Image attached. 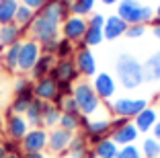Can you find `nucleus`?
<instances>
[{
	"instance_id": "f257e3e1",
	"label": "nucleus",
	"mask_w": 160,
	"mask_h": 158,
	"mask_svg": "<svg viewBox=\"0 0 160 158\" xmlns=\"http://www.w3.org/2000/svg\"><path fill=\"white\" fill-rule=\"evenodd\" d=\"M115 80L125 90H136L144 84V66L133 54L123 51L115 60Z\"/></svg>"
},
{
	"instance_id": "f03ea898",
	"label": "nucleus",
	"mask_w": 160,
	"mask_h": 158,
	"mask_svg": "<svg viewBox=\"0 0 160 158\" xmlns=\"http://www.w3.org/2000/svg\"><path fill=\"white\" fill-rule=\"evenodd\" d=\"M72 97H74L76 105H78V109H80V115L97 117V113L103 111V101L99 99V94L94 93L90 80H78V82L74 84Z\"/></svg>"
},
{
	"instance_id": "7ed1b4c3",
	"label": "nucleus",
	"mask_w": 160,
	"mask_h": 158,
	"mask_svg": "<svg viewBox=\"0 0 160 158\" xmlns=\"http://www.w3.org/2000/svg\"><path fill=\"white\" fill-rule=\"evenodd\" d=\"M115 14L121 17L127 25H150L154 19V8L144 4L142 0H121Z\"/></svg>"
},
{
	"instance_id": "20e7f679",
	"label": "nucleus",
	"mask_w": 160,
	"mask_h": 158,
	"mask_svg": "<svg viewBox=\"0 0 160 158\" xmlns=\"http://www.w3.org/2000/svg\"><path fill=\"white\" fill-rule=\"evenodd\" d=\"M150 103L144 97H117L111 103H107V111L113 117H125V119L133 121Z\"/></svg>"
},
{
	"instance_id": "39448f33",
	"label": "nucleus",
	"mask_w": 160,
	"mask_h": 158,
	"mask_svg": "<svg viewBox=\"0 0 160 158\" xmlns=\"http://www.w3.org/2000/svg\"><path fill=\"white\" fill-rule=\"evenodd\" d=\"M39 56H41V43H37L31 37H25L19 49V74H31Z\"/></svg>"
},
{
	"instance_id": "423d86ee",
	"label": "nucleus",
	"mask_w": 160,
	"mask_h": 158,
	"mask_svg": "<svg viewBox=\"0 0 160 158\" xmlns=\"http://www.w3.org/2000/svg\"><path fill=\"white\" fill-rule=\"evenodd\" d=\"M74 64H76V68H78L80 76H82L84 80H88V78L92 80L94 76H97V58H94L92 49H90V47H86L82 41L76 43Z\"/></svg>"
},
{
	"instance_id": "0eeeda50",
	"label": "nucleus",
	"mask_w": 160,
	"mask_h": 158,
	"mask_svg": "<svg viewBox=\"0 0 160 158\" xmlns=\"http://www.w3.org/2000/svg\"><path fill=\"white\" fill-rule=\"evenodd\" d=\"M72 138H74V134L62 130L60 125L53 127V130H47V154H53V156L68 154Z\"/></svg>"
},
{
	"instance_id": "6e6552de",
	"label": "nucleus",
	"mask_w": 160,
	"mask_h": 158,
	"mask_svg": "<svg viewBox=\"0 0 160 158\" xmlns=\"http://www.w3.org/2000/svg\"><path fill=\"white\" fill-rule=\"evenodd\" d=\"M90 84H92L94 93L99 94V99L103 103H111L115 99V93H117V80H115L113 74H109V72H97V76L90 80Z\"/></svg>"
},
{
	"instance_id": "1a4fd4ad",
	"label": "nucleus",
	"mask_w": 160,
	"mask_h": 158,
	"mask_svg": "<svg viewBox=\"0 0 160 158\" xmlns=\"http://www.w3.org/2000/svg\"><path fill=\"white\" fill-rule=\"evenodd\" d=\"M86 29H88V21L86 17H78V14H70L64 23H62V37L68 39L72 43H80L84 37Z\"/></svg>"
},
{
	"instance_id": "9d476101",
	"label": "nucleus",
	"mask_w": 160,
	"mask_h": 158,
	"mask_svg": "<svg viewBox=\"0 0 160 158\" xmlns=\"http://www.w3.org/2000/svg\"><path fill=\"white\" fill-rule=\"evenodd\" d=\"M82 134L88 138V144L92 148L97 142H101L103 138H109L111 135V117H90L88 125L82 130Z\"/></svg>"
},
{
	"instance_id": "9b49d317",
	"label": "nucleus",
	"mask_w": 160,
	"mask_h": 158,
	"mask_svg": "<svg viewBox=\"0 0 160 158\" xmlns=\"http://www.w3.org/2000/svg\"><path fill=\"white\" fill-rule=\"evenodd\" d=\"M49 76L58 84H76L80 78V72L74 64V58H72V60H58L52 72H49Z\"/></svg>"
},
{
	"instance_id": "f8f14e48",
	"label": "nucleus",
	"mask_w": 160,
	"mask_h": 158,
	"mask_svg": "<svg viewBox=\"0 0 160 158\" xmlns=\"http://www.w3.org/2000/svg\"><path fill=\"white\" fill-rule=\"evenodd\" d=\"M23 152H45L47 150V130L45 127H31L21 140Z\"/></svg>"
},
{
	"instance_id": "ddd939ff",
	"label": "nucleus",
	"mask_w": 160,
	"mask_h": 158,
	"mask_svg": "<svg viewBox=\"0 0 160 158\" xmlns=\"http://www.w3.org/2000/svg\"><path fill=\"white\" fill-rule=\"evenodd\" d=\"M31 130L25 119V115H17V113H6V123H4V131L6 138L14 140V142H21V140L27 135V131Z\"/></svg>"
},
{
	"instance_id": "4468645a",
	"label": "nucleus",
	"mask_w": 160,
	"mask_h": 158,
	"mask_svg": "<svg viewBox=\"0 0 160 158\" xmlns=\"http://www.w3.org/2000/svg\"><path fill=\"white\" fill-rule=\"evenodd\" d=\"M58 90H60V84H58L52 76L39 78V80H35V84H33L35 99H39V101H43V103H52L53 99H56Z\"/></svg>"
},
{
	"instance_id": "2eb2a0df",
	"label": "nucleus",
	"mask_w": 160,
	"mask_h": 158,
	"mask_svg": "<svg viewBox=\"0 0 160 158\" xmlns=\"http://www.w3.org/2000/svg\"><path fill=\"white\" fill-rule=\"evenodd\" d=\"M160 119V113L156 107H152V105H148L144 111L140 113V115L133 119V125L138 127V131H140L142 135H150L152 127L156 125V121Z\"/></svg>"
},
{
	"instance_id": "dca6fc26",
	"label": "nucleus",
	"mask_w": 160,
	"mask_h": 158,
	"mask_svg": "<svg viewBox=\"0 0 160 158\" xmlns=\"http://www.w3.org/2000/svg\"><path fill=\"white\" fill-rule=\"evenodd\" d=\"M127 27H129V25H127L121 17L109 14L107 21H105V27H103V35H105L107 41H115V39H119V37H125Z\"/></svg>"
},
{
	"instance_id": "f3484780",
	"label": "nucleus",
	"mask_w": 160,
	"mask_h": 158,
	"mask_svg": "<svg viewBox=\"0 0 160 158\" xmlns=\"http://www.w3.org/2000/svg\"><path fill=\"white\" fill-rule=\"evenodd\" d=\"M140 131H138V127L133 125V121H127L123 127H119V130H113L111 131V140H113L117 146H127V144H136L138 140H140Z\"/></svg>"
},
{
	"instance_id": "a211bd4d",
	"label": "nucleus",
	"mask_w": 160,
	"mask_h": 158,
	"mask_svg": "<svg viewBox=\"0 0 160 158\" xmlns=\"http://www.w3.org/2000/svg\"><path fill=\"white\" fill-rule=\"evenodd\" d=\"M19 49L21 43H14L10 47H2L0 51V64L6 74H17L19 72Z\"/></svg>"
},
{
	"instance_id": "6ab92c4d",
	"label": "nucleus",
	"mask_w": 160,
	"mask_h": 158,
	"mask_svg": "<svg viewBox=\"0 0 160 158\" xmlns=\"http://www.w3.org/2000/svg\"><path fill=\"white\" fill-rule=\"evenodd\" d=\"M27 33L14 23H8V25H2L0 27V47H10L14 43H21L25 39Z\"/></svg>"
},
{
	"instance_id": "aec40b11",
	"label": "nucleus",
	"mask_w": 160,
	"mask_h": 158,
	"mask_svg": "<svg viewBox=\"0 0 160 158\" xmlns=\"http://www.w3.org/2000/svg\"><path fill=\"white\" fill-rule=\"evenodd\" d=\"M56 56H52V54H41L37 60V64L33 66V70H31V80H39V78H45V76H49V72H52V68L56 66Z\"/></svg>"
},
{
	"instance_id": "412c9836",
	"label": "nucleus",
	"mask_w": 160,
	"mask_h": 158,
	"mask_svg": "<svg viewBox=\"0 0 160 158\" xmlns=\"http://www.w3.org/2000/svg\"><path fill=\"white\" fill-rule=\"evenodd\" d=\"M144 66V82H158L160 80V49L150 54L146 62H142Z\"/></svg>"
},
{
	"instance_id": "4be33fe9",
	"label": "nucleus",
	"mask_w": 160,
	"mask_h": 158,
	"mask_svg": "<svg viewBox=\"0 0 160 158\" xmlns=\"http://www.w3.org/2000/svg\"><path fill=\"white\" fill-rule=\"evenodd\" d=\"M33 99H35V93H33V89H27V90H23V93H17V94H14V99H12V103H10V109H8V113L25 115Z\"/></svg>"
},
{
	"instance_id": "5701e85b",
	"label": "nucleus",
	"mask_w": 160,
	"mask_h": 158,
	"mask_svg": "<svg viewBox=\"0 0 160 158\" xmlns=\"http://www.w3.org/2000/svg\"><path fill=\"white\" fill-rule=\"evenodd\" d=\"M88 150H90L88 138H86L82 131H76L74 138H72V142H70V148H68V156L70 158H82Z\"/></svg>"
},
{
	"instance_id": "b1692460",
	"label": "nucleus",
	"mask_w": 160,
	"mask_h": 158,
	"mask_svg": "<svg viewBox=\"0 0 160 158\" xmlns=\"http://www.w3.org/2000/svg\"><path fill=\"white\" fill-rule=\"evenodd\" d=\"M92 152H94L97 158H117L119 146L115 144L113 140H111V135H109V138H103L101 142H97V144L92 146Z\"/></svg>"
},
{
	"instance_id": "393cba45",
	"label": "nucleus",
	"mask_w": 160,
	"mask_h": 158,
	"mask_svg": "<svg viewBox=\"0 0 160 158\" xmlns=\"http://www.w3.org/2000/svg\"><path fill=\"white\" fill-rule=\"evenodd\" d=\"M25 119H27L29 127H43V101L33 99L25 113Z\"/></svg>"
},
{
	"instance_id": "a878e982",
	"label": "nucleus",
	"mask_w": 160,
	"mask_h": 158,
	"mask_svg": "<svg viewBox=\"0 0 160 158\" xmlns=\"http://www.w3.org/2000/svg\"><path fill=\"white\" fill-rule=\"evenodd\" d=\"M60 117H62V111H60L58 105H53V103H43V127H45V130L58 127Z\"/></svg>"
},
{
	"instance_id": "bb28decb",
	"label": "nucleus",
	"mask_w": 160,
	"mask_h": 158,
	"mask_svg": "<svg viewBox=\"0 0 160 158\" xmlns=\"http://www.w3.org/2000/svg\"><path fill=\"white\" fill-rule=\"evenodd\" d=\"M35 14H37L35 10H31L29 6H25V4L19 2V8H17V14H14V25H19V27L27 33L29 27H31V23L35 21Z\"/></svg>"
},
{
	"instance_id": "cd10ccee",
	"label": "nucleus",
	"mask_w": 160,
	"mask_h": 158,
	"mask_svg": "<svg viewBox=\"0 0 160 158\" xmlns=\"http://www.w3.org/2000/svg\"><path fill=\"white\" fill-rule=\"evenodd\" d=\"M140 150L144 158H160V142L156 138H152V135H144Z\"/></svg>"
},
{
	"instance_id": "c85d7f7f",
	"label": "nucleus",
	"mask_w": 160,
	"mask_h": 158,
	"mask_svg": "<svg viewBox=\"0 0 160 158\" xmlns=\"http://www.w3.org/2000/svg\"><path fill=\"white\" fill-rule=\"evenodd\" d=\"M76 54V43L68 41V39L60 37V41H58V49H56V60H72Z\"/></svg>"
},
{
	"instance_id": "c756f323",
	"label": "nucleus",
	"mask_w": 160,
	"mask_h": 158,
	"mask_svg": "<svg viewBox=\"0 0 160 158\" xmlns=\"http://www.w3.org/2000/svg\"><path fill=\"white\" fill-rule=\"evenodd\" d=\"M94 4H97V0H72V14L88 19L94 13Z\"/></svg>"
},
{
	"instance_id": "7c9ffc66",
	"label": "nucleus",
	"mask_w": 160,
	"mask_h": 158,
	"mask_svg": "<svg viewBox=\"0 0 160 158\" xmlns=\"http://www.w3.org/2000/svg\"><path fill=\"white\" fill-rule=\"evenodd\" d=\"M17 8H19V2H0V27L14 23Z\"/></svg>"
},
{
	"instance_id": "2f4dec72",
	"label": "nucleus",
	"mask_w": 160,
	"mask_h": 158,
	"mask_svg": "<svg viewBox=\"0 0 160 158\" xmlns=\"http://www.w3.org/2000/svg\"><path fill=\"white\" fill-rule=\"evenodd\" d=\"M105 41V35H103V29H97V27H88L82 37V43L86 47H97Z\"/></svg>"
},
{
	"instance_id": "473e14b6",
	"label": "nucleus",
	"mask_w": 160,
	"mask_h": 158,
	"mask_svg": "<svg viewBox=\"0 0 160 158\" xmlns=\"http://www.w3.org/2000/svg\"><path fill=\"white\" fill-rule=\"evenodd\" d=\"M58 125H60L62 130H66V131H72V134H76V131L80 130V115H70V113H62L60 123H58Z\"/></svg>"
},
{
	"instance_id": "72a5a7b5",
	"label": "nucleus",
	"mask_w": 160,
	"mask_h": 158,
	"mask_svg": "<svg viewBox=\"0 0 160 158\" xmlns=\"http://www.w3.org/2000/svg\"><path fill=\"white\" fill-rule=\"evenodd\" d=\"M117 158H144V156H142V150L138 144H127V146H119Z\"/></svg>"
},
{
	"instance_id": "f704fd0d",
	"label": "nucleus",
	"mask_w": 160,
	"mask_h": 158,
	"mask_svg": "<svg viewBox=\"0 0 160 158\" xmlns=\"http://www.w3.org/2000/svg\"><path fill=\"white\" fill-rule=\"evenodd\" d=\"M60 111L62 113H70V115H80V109L76 105L74 97H64L60 103Z\"/></svg>"
},
{
	"instance_id": "c9c22d12",
	"label": "nucleus",
	"mask_w": 160,
	"mask_h": 158,
	"mask_svg": "<svg viewBox=\"0 0 160 158\" xmlns=\"http://www.w3.org/2000/svg\"><path fill=\"white\" fill-rule=\"evenodd\" d=\"M144 35H146V25H129L127 33H125L127 39H140Z\"/></svg>"
},
{
	"instance_id": "e433bc0d",
	"label": "nucleus",
	"mask_w": 160,
	"mask_h": 158,
	"mask_svg": "<svg viewBox=\"0 0 160 158\" xmlns=\"http://www.w3.org/2000/svg\"><path fill=\"white\" fill-rule=\"evenodd\" d=\"M86 21H88V27L103 29L105 27V21H107V14H103V13H92Z\"/></svg>"
},
{
	"instance_id": "4c0bfd02",
	"label": "nucleus",
	"mask_w": 160,
	"mask_h": 158,
	"mask_svg": "<svg viewBox=\"0 0 160 158\" xmlns=\"http://www.w3.org/2000/svg\"><path fill=\"white\" fill-rule=\"evenodd\" d=\"M2 146H4L6 154H23V150H21V142H14V140L6 138L4 142H2Z\"/></svg>"
},
{
	"instance_id": "58836bf2",
	"label": "nucleus",
	"mask_w": 160,
	"mask_h": 158,
	"mask_svg": "<svg viewBox=\"0 0 160 158\" xmlns=\"http://www.w3.org/2000/svg\"><path fill=\"white\" fill-rule=\"evenodd\" d=\"M19 2H21V4H25V6H29V8L35 10V13H39V10L47 4V0H19Z\"/></svg>"
},
{
	"instance_id": "ea45409f",
	"label": "nucleus",
	"mask_w": 160,
	"mask_h": 158,
	"mask_svg": "<svg viewBox=\"0 0 160 158\" xmlns=\"http://www.w3.org/2000/svg\"><path fill=\"white\" fill-rule=\"evenodd\" d=\"M58 41L60 39H52V41H45V43H41V54H56V49H58Z\"/></svg>"
},
{
	"instance_id": "a19ab883",
	"label": "nucleus",
	"mask_w": 160,
	"mask_h": 158,
	"mask_svg": "<svg viewBox=\"0 0 160 158\" xmlns=\"http://www.w3.org/2000/svg\"><path fill=\"white\" fill-rule=\"evenodd\" d=\"M129 119H125V117H111V131L113 130H119V127H123Z\"/></svg>"
},
{
	"instance_id": "79ce46f5",
	"label": "nucleus",
	"mask_w": 160,
	"mask_h": 158,
	"mask_svg": "<svg viewBox=\"0 0 160 158\" xmlns=\"http://www.w3.org/2000/svg\"><path fill=\"white\" fill-rule=\"evenodd\" d=\"M150 25H152V35H154V39L160 43V23H156V21L152 19V23H150Z\"/></svg>"
},
{
	"instance_id": "37998d69",
	"label": "nucleus",
	"mask_w": 160,
	"mask_h": 158,
	"mask_svg": "<svg viewBox=\"0 0 160 158\" xmlns=\"http://www.w3.org/2000/svg\"><path fill=\"white\" fill-rule=\"evenodd\" d=\"M23 158H47L45 152H23Z\"/></svg>"
},
{
	"instance_id": "c03bdc74",
	"label": "nucleus",
	"mask_w": 160,
	"mask_h": 158,
	"mask_svg": "<svg viewBox=\"0 0 160 158\" xmlns=\"http://www.w3.org/2000/svg\"><path fill=\"white\" fill-rule=\"evenodd\" d=\"M150 135H152V138H156V140H158V142H160V119H158V121H156V125H154V127H152V131H150Z\"/></svg>"
},
{
	"instance_id": "a18cd8bd",
	"label": "nucleus",
	"mask_w": 160,
	"mask_h": 158,
	"mask_svg": "<svg viewBox=\"0 0 160 158\" xmlns=\"http://www.w3.org/2000/svg\"><path fill=\"white\" fill-rule=\"evenodd\" d=\"M101 2H103L105 6H117L119 2H121V0H101Z\"/></svg>"
},
{
	"instance_id": "49530a36",
	"label": "nucleus",
	"mask_w": 160,
	"mask_h": 158,
	"mask_svg": "<svg viewBox=\"0 0 160 158\" xmlns=\"http://www.w3.org/2000/svg\"><path fill=\"white\" fill-rule=\"evenodd\" d=\"M154 21H156V23H160V2L156 4V8H154Z\"/></svg>"
},
{
	"instance_id": "de8ad7c7",
	"label": "nucleus",
	"mask_w": 160,
	"mask_h": 158,
	"mask_svg": "<svg viewBox=\"0 0 160 158\" xmlns=\"http://www.w3.org/2000/svg\"><path fill=\"white\" fill-rule=\"evenodd\" d=\"M82 158H97V156H94L92 148H90V150H88V152H86V154H84V156H82Z\"/></svg>"
},
{
	"instance_id": "09e8293b",
	"label": "nucleus",
	"mask_w": 160,
	"mask_h": 158,
	"mask_svg": "<svg viewBox=\"0 0 160 158\" xmlns=\"http://www.w3.org/2000/svg\"><path fill=\"white\" fill-rule=\"evenodd\" d=\"M6 156V150H4V146H2V142H0V158H4Z\"/></svg>"
},
{
	"instance_id": "8fccbe9b",
	"label": "nucleus",
	"mask_w": 160,
	"mask_h": 158,
	"mask_svg": "<svg viewBox=\"0 0 160 158\" xmlns=\"http://www.w3.org/2000/svg\"><path fill=\"white\" fill-rule=\"evenodd\" d=\"M4 158H23V154H6Z\"/></svg>"
},
{
	"instance_id": "3c124183",
	"label": "nucleus",
	"mask_w": 160,
	"mask_h": 158,
	"mask_svg": "<svg viewBox=\"0 0 160 158\" xmlns=\"http://www.w3.org/2000/svg\"><path fill=\"white\" fill-rule=\"evenodd\" d=\"M53 158H70L68 154H62V156H53Z\"/></svg>"
},
{
	"instance_id": "603ef678",
	"label": "nucleus",
	"mask_w": 160,
	"mask_h": 158,
	"mask_svg": "<svg viewBox=\"0 0 160 158\" xmlns=\"http://www.w3.org/2000/svg\"><path fill=\"white\" fill-rule=\"evenodd\" d=\"M0 2H19V0H0Z\"/></svg>"
},
{
	"instance_id": "864d4df0",
	"label": "nucleus",
	"mask_w": 160,
	"mask_h": 158,
	"mask_svg": "<svg viewBox=\"0 0 160 158\" xmlns=\"http://www.w3.org/2000/svg\"><path fill=\"white\" fill-rule=\"evenodd\" d=\"M156 101H158V105H160V90H158V94H156Z\"/></svg>"
},
{
	"instance_id": "5fc2aeb1",
	"label": "nucleus",
	"mask_w": 160,
	"mask_h": 158,
	"mask_svg": "<svg viewBox=\"0 0 160 158\" xmlns=\"http://www.w3.org/2000/svg\"><path fill=\"white\" fill-rule=\"evenodd\" d=\"M0 51H2V47H0Z\"/></svg>"
},
{
	"instance_id": "6e6d98bb",
	"label": "nucleus",
	"mask_w": 160,
	"mask_h": 158,
	"mask_svg": "<svg viewBox=\"0 0 160 158\" xmlns=\"http://www.w3.org/2000/svg\"><path fill=\"white\" fill-rule=\"evenodd\" d=\"M158 113H160V109H158Z\"/></svg>"
}]
</instances>
